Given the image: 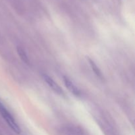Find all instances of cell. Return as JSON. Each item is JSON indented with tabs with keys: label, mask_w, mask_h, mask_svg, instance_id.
Returning a JSON list of instances; mask_svg holds the SVG:
<instances>
[{
	"label": "cell",
	"mask_w": 135,
	"mask_h": 135,
	"mask_svg": "<svg viewBox=\"0 0 135 135\" xmlns=\"http://www.w3.org/2000/svg\"><path fill=\"white\" fill-rule=\"evenodd\" d=\"M17 54H18V55H19L20 57H21V59H22V61H23L24 63H26V64H28L29 59L25 50H24L22 47L18 46L17 48Z\"/></svg>",
	"instance_id": "5b68a950"
},
{
	"label": "cell",
	"mask_w": 135,
	"mask_h": 135,
	"mask_svg": "<svg viewBox=\"0 0 135 135\" xmlns=\"http://www.w3.org/2000/svg\"><path fill=\"white\" fill-rule=\"evenodd\" d=\"M42 79H44L45 82L47 83V85L51 88L54 91H55L56 93H57L59 95H63L64 94V92H63L62 88L59 86L57 84V83H55L52 79H51L50 76H49L48 75H46V74H43L42 75Z\"/></svg>",
	"instance_id": "7a4b0ae2"
},
{
	"label": "cell",
	"mask_w": 135,
	"mask_h": 135,
	"mask_svg": "<svg viewBox=\"0 0 135 135\" xmlns=\"http://www.w3.org/2000/svg\"><path fill=\"white\" fill-rule=\"evenodd\" d=\"M0 113H1L2 117L5 119V121L7 123L9 126L11 128L12 130H13L15 133H17V134H19L21 132V129H20L19 126H18V124L17 123V122H16L15 120L14 119V118L12 117L11 115L7 112V110L5 109V107H4L1 103H0Z\"/></svg>",
	"instance_id": "6da1fadb"
},
{
	"label": "cell",
	"mask_w": 135,
	"mask_h": 135,
	"mask_svg": "<svg viewBox=\"0 0 135 135\" xmlns=\"http://www.w3.org/2000/svg\"><path fill=\"white\" fill-rule=\"evenodd\" d=\"M63 82H64L65 86L68 88L69 90L73 94H74L76 96H80V92L79 90V88L73 84V83L68 77H67L65 76H63Z\"/></svg>",
	"instance_id": "3957f363"
},
{
	"label": "cell",
	"mask_w": 135,
	"mask_h": 135,
	"mask_svg": "<svg viewBox=\"0 0 135 135\" xmlns=\"http://www.w3.org/2000/svg\"><path fill=\"white\" fill-rule=\"evenodd\" d=\"M87 59H88V62H89L90 65L91 67H92V70H93L94 72L95 73V74H96V75H97L99 78H100V79H103L102 73L101 71H100V69L98 68V66L96 65V63H94V61H92L91 59H90L89 57L87 58Z\"/></svg>",
	"instance_id": "277c9868"
}]
</instances>
